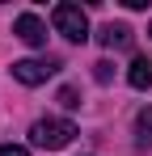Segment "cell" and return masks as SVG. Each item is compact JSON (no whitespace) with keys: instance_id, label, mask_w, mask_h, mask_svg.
Segmentation results:
<instances>
[{"instance_id":"obj_1","label":"cell","mask_w":152,"mask_h":156,"mask_svg":"<svg viewBox=\"0 0 152 156\" xmlns=\"http://www.w3.org/2000/svg\"><path fill=\"white\" fill-rule=\"evenodd\" d=\"M72 139H76V127L68 118H38V122L30 127V144H34V148H47V152L68 148Z\"/></svg>"},{"instance_id":"obj_2","label":"cell","mask_w":152,"mask_h":156,"mask_svg":"<svg viewBox=\"0 0 152 156\" xmlns=\"http://www.w3.org/2000/svg\"><path fill=\"white\" fill-rule=\"evenodd\" d=\"M51 26H55V34H63L68 42H85L89 38V17H85L80 4H55L51 9Z\"/></svg>"},{"instance_id":"obj_3","label":"cell","mask_w":152,"mask_h":156,"mask_svg":"<svg viewBox=\"0 0 152 156\" xmlns=\"http://www.w3.org/2000/svg\"><path fill=\"white\" fill-rule=\"evenodd\" d=\"M55 72H59L55 59H17V63H13V76L21 80V84H42V80L55 76Z\"/></svg>"},{"instance_id":"obj_4","label":"cell","mask_w":152,"mask_h":156,"mask_svg":"<svg viewBox=\"0 0 152 156\" xmlns=\"http://www.w3.org/2000/svg\"><path fill=\"white\" fill-rule=\"evenodd\" d=\"M13 30H17V38H21L25 47H47V26H42L38 13H21Z\"/></svg>"},{"instance_id":"obj_5","label":"cell","mask_w":152,"mask_h":156,"mask_svg":"<svg viewBox=\"0 0 152 156\" xmlns=\"http://www.w3.org/2000/svg\"><path fill=\"white\" fill-rule=\"evenodd\" d=\"M97 42L106 47V51H131V47H135V30H131V26H114V21H110V26L97 30Z\"/></svg>"},{"instance_id":"obj_6","label":"cell","mask_w":152,"mask_h":156,"mask_svg":"<svg viewBox=\"0 0 152 156\" xmlns=\"http://www.w3.org/2000/svg\"><path fill=\"white\" fill-rule=\"evenodd\" d=\"M127 84H131V89H152V63L144 59V55L131 59V68H127Z\"/></svg>"},{"instance_id":"obj_7","label":"cell","mask_w":152,"mask_h":156,"mask_svg":"<svg viewBox=\"0 0 152 156\" xmlns=\"http://www.w3.org/2000/svg\"><path fill=\"white\" fill-rule=\"evenodd\" d=\"M135 148L139 152H152V105H144L135 114Z\"/></svg>"},{"instance_id":"obj_8","label":"cell","mask_w":152,"mask_h":156,"mask_svg":"<svg viewBox=\"0 0 152 156\" xmlns=\"http://www.w3.org/2000/svg\"><path fill=\"white\" fill-rule=\"evenodd\" d=\"M93 80H97V84H110V80H114V63H106V59L93 63Z\"/></svg>"},{"instance_id":"obj_9","label":"cell","mask_w":152,"mask_h":156,"mask_svg":"<svg viewBox=\"0 0 152 156\" xmlns=\"http://www.w3.org/2000/svg\"><path fill=\"white\" fill-rule=\"evenodd\" d=\"M59 105H63V110H76V105H80V93H76V89H59Z\"/></svg>"},{"instance_id":"obj_10","label":"cell","mask_w":152,"mask_h":156,"mask_svg":"<svg viewBox=\"0 0 152 156\" xmlns=\"http://www.w3.org/2000/svg\"><path fill=\"white\" fill-rule=\"evenodd\" d=\"M0 156H30V148H21V144H0Z\"/></svg>"},{"instance_id":"obj_11","label":"cell","mask_w":152,"mask_h":156,"mask_svg":"<svg viewBox=\"0 0 152 156\" xmlns=\"http://www.w3.org/2000/svg\"><path fill=\"white\" fill-rule=\"evenodd\" d=\"M148 34H152V26H148Z\"/></svg>"}]
</instances>
